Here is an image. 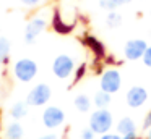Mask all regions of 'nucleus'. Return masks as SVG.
<instances>
[{
  "label": "nucleus",
  "instance_id": "nucleus-1",
  "mask_svg": "<svg viewBox=\"0 0 151 139\" xmlns=\"http://www.w3.org/2000/svg\"><path fill=\"white\" fill-rule=\"evenodd\" d=\"M112 125H114V116L107 108H96L89 115V128L99 136L111 133Z\"/></svg>",
  "mask_w": 151,
  "mask_h": 139
},
{
  "label": "nucleus",
  "instance_id": "nucleus-2",
  "mask_svg": "<svg viewBox=\"0 0 151 139\" xmlns=\"http://www.w3.org/2000/svg\"><path fill=\"white\" fill-rule=\"evenodd\" d=\"M39 66L33 58H18L13 65V76L20 83H31L37 76Z\"/></svg>",
  "mask_w": 151,
  "mask_h": 139
},
{
  "label": "nucleus",
  "instance_id": "nucleus-3",
  "mask_svg": "<svg viewBox=\"0 0 151 139\" xmlns=\"http://www.w3.org/2000/svg\"><path fill=\"white\" fill-rule=\"evenodd\" d=\"M75 68H76L75 58L67 55V53L57 55L52 61V73H54V76L59 78V79H67V78H70L75 73Z\"/></svg>",
  "mask_w": 151,
  "mask_h": 139
},
{
  "label": "nucleus",
  "instance_id": "nucleus-4",
  "mask_svg": "<svg viewBox=\"0 0 151 139\" xmlns=\"http://www.w3.org/2000/svg\"><path fill=\"white\" fill-rule=\"evenodd\" d=\"M47 16L44 13H39V15L33 16V18L28 21L26 28H24V42L26 44H34L37 39V36L42 34L44 29L47 28Z\"/></svg>",
  "mask_w": 151,
  "mask_h": 139
},
{
  "label": "nucleus",
  "instance_id": "nucleus-5",
  "mask_svg": "<svg viewBox=\"0 0 151 139\" xmlns=\"http://www.w3.org/2000/svg\"><path fill=\"white\" fill-rule=\"evenodd\" d=\"M120 86H122V74L119 70H115V68H107L106 71H102L101 79H99V87H101V91L109 92L112 96V94L119 92Z\"/></svg>",
  "mask_w": 151,
  "mask_h": 139
},
{
  "label": "nucleus",
  "instance_id": "nucleus-6",
  "mask_svg": "<svg viewBox=\"0 0 151 139\" xmlns=\"http://www.w3.org/2000/svg\"><path fill=\"white\" fill-rule=\"evenodd\" d=\"M50 97H52V89H50V86L46 83H39L28 92L26 103L31 107H42L50 100Z\"/></svg>",
  "mask_w": 151,
  "mask_h": 139
},
{
  "label": "nucleus",
  "instance_id": "nucleus-7",
  "mask_svg": "<svg viewBox=\"0 0 151 139\" xmlns=\"http://www.w3.org/2000/svg\"><path fill=\"white\" fill-rule=\"evenodd\" d=\"M42 123L49 129L60 128L65 123V112L57 105H47L42 112Z\"/></svg>",
  "mask_w": 151,
  "mask_h": 139
},
{
  "label": "nucleus",
  "instance_id": "nucleus-8",
  "mask_svg": "<svg viewBox=\"0 0 151 139\" xmlns=\"http://www.w3.org/2000/svg\"><path fill=\"white\" fill-rule=\"evenodd\" d=\"M146 48H148L146 41H143V39H130L124 45V57L130 61L141 60Z\"/></svg>",
  "mask_w": 151,
  "mask_h": 139
},
{
  "label": "nucleus",
  "instance_id": "nucleus-9",
  "mask_svg": "<svg viewBox=\"0 0 151 139\" xmlns=\"http://www.w3.org/2000/svg\"><path fill=\"white\" fill-rule=\"evenodd\" d=\"M148 100V91L143 86H132L125 94V102L132 108H140Z\"/></svg>",
  "mask_w": 151,
  "mask_h": 139
},
{
  "label": "nucleus",
  "instance_id": "nucleus-10",
  "mask_svg": "<svg viewBox=\"0 0 151 139\" xmlns=\"http://www.w3.org/2000/svg\"><path fill=\"white\" fill-rule=\"evenodd\" d=\"M83 44L88 47V50L91 52L93 55H94L96 58H104L106 55V47H104V44H102L101 41H99L98 37H94V36H89V34H86L85 37H83Z\"/></svg>",
  "mask_w": 151,
  "mask_h": 139
},
{
  "label": "nucleus",
  "instance_id": "nucleus-11",
  "mask_svg": "<svg viewBox=\"0 0 151 139\" xmlns=\"http://www.w3.org/2000/svg\"><path fill=\"white\" fill-rule=\"evenodd\" d=\"M50 26H52V29L55 32H59V34H70V32L73 31V24L72 23H67L65 19H63V16L60 15L59 10H55V11L52 13Z\"/></svg>",
  "mask_w": 151,
  "mask_h": 139
},
{
  "label": "nucleus",
  "instance_id": "nucleus-12",
  "mask_svg": "<svg viewBox=\"0 0 151 139\" xmlns=\"http://www.w3.org/2000/svg\"><path fill=\"white\" fill-rule=\"evenodd\" d=\"M117 133L120 136H127V134H135L137 133V125L130 116H124L119 120L117 123Z\"/></svg>",
  "mask_w": 151,
  "mask_h": 139
},
{
  "label": "nucleus",
  "instance_id": "nucleus-13",
  "mask_svg": "<svg viewBox=\"0 0 151 139\" xmlns=\"http://www.w3.org/2000/svg\"><path fill=\"white\" fill-rule=\"evenodd\" d=\"M24 138V128L21 123L12 121L5 128V139H23Z\"/></svg>",
  "mask_w": 151,
  "mask_h": 139
},
{
  "label": "nucleus",
  "instance_id": "nucleus-14",
  "mask_svg": "<svg viewBox=\"0 0 151 139\" xmlns=\"http://www.w3.org/2000/svg\"><path fill=\"white\" fill-rule=\"evenodd\" d=\"M111 100H112L111 94L99 89L98 92L94 94V97H93V105H94L96 108H107V107L111 105Z\"/></svg>",
  "mask_w": 151,
  "mask_h": 139
},
{
  "label": "nucleus",
  "instance_id": "nucleus-15",
  "mask_svg": "<svg viewBox=\"0 0 151 139\" xmlns=\"http://www.w3.org/2000/svg\"><path fill=\"white\" fill-rule=\"evenodd\" d=\"M73 105H75V108L78 110V112L88 113L89 110H91V107H93V100L89 99L86 94H80V96L75 97V100H73Z\"/></svg>",
  "mask_w": 151,
  "mask_h": 139
},
{
  "label": "nucleus",
  "instance_id": "nucleus-16",
  "mask_svg": "<svg viewBox=\"0 0 151 139\" xmlns=\"http://www.w3.org/2000/svg\"><path fill=\"white\" fill-rule=\"evenodd\" d=\"M26 115H28V103L26 102H17V103H13V105H12L10 116L15 120V121L24 118Z\"/></svg>",
  "mask_w": 151,
  "mask_h": 139
},
{
  "label": "nucleus",
  "instance_id": "nucleus-17",
  "mask_svg": "<svg viewBox=\"0 0 151 139\" xmlns=\"http://www.w3.org/2000/svg\"><path fill=\"white\" fill-rule=\"evenodd\" d=\"M106 24L111 29H117L122 24V15L119 11H115V10L107 11V15H106Z\"/></svg>",
  "mask_w": 151,
  "mask_h": 139
},
{
  "label": "nucleus",
  "instance_id": "nucleus-18",
  "mask_svg": "<svg viewBox=\"0 0 151 139\" xmlns=\"http://www.w3.org/2000/svg\"><path fill=\"white\" fill-rule=\"evenodd\" d=\"M10 41L7 37H0V66L5 65L8 61V57H10Z\"/></svg>",
  "mask_w": 151,
  "mask_h": 139
},
{
  "label": "nucleus",
  "instance_id": "nucleus-19",
  "mask_svg": "<svg viewBox=\"0 0 151 139\" xmlns=\"http://www.w3.org/2000/svg\"><path fill=\"white\" fill-rule=\"evenodd\" d=\"M86 73H88V65L86 63L78 65V66L75 68V73H73V83H80V81L86 76Z\"/></svg>",
  "mask_w": 151,
  "mask_h": 139
},
{
  "label": "nucleus",
  "instance_id": "nucleus-20",
  "mask_svg": "<svg viewBox=\"0 0 151 139\" xmlns=\"http://www.w3.org/2000/svg\"><path fill=\"white\" fill-rule=\"evenodd\" d=\"M141 60H143L145 66L151 68V45H148V48H146V52H145V55H143Z\"/></svg>",
  "mask_w": 151,
  "mask_h": 139
},
{
  "label": "nucleus",
  "instance_id": "nucleus-21",
  "mask_svg": "<svg viewBox=\"0 0 151 139\" xmlns=\"http://www.w3.org/2000/svg\"><path fill=\"white\" fill-rule=\"evenodd\" d=\"M94 138H96V133L93 131L89 126H88V128H85V129L81 131V139H94Z\"/></svg>",
  "mask_w": 151,
  "mask_h": 139
},
{
  "label": "nucleus",
  "instance_id": "nucleus-22",
  "mask_svg": "<svg viewBox=\"0 0 151 139\" xmlns=\"http://www.w3.org/2000/svg\"><path fill=\"white\" fill-rule=\"evenodd\" d=\"M21 5L24 6H29V8H34V6H39L42 3V0H20Z\"/></svg>",
  "mask_w": 151,
  "mask_h": 139
},
{
  "label": "nucleus",
  "instance_id": "nucleus-23",
  "mask_svg": "<svg viewBox=\"0 0 151 139\" xmlns=\"http://www.w3.org/2000/svg\"><path fill=\"white\" fill-rule=\"evenodd\" d=\"M132 0H111V6H112V10H115V8H119V6H124V5H128Z\"/></svg>",
  "mask_w": 151,
  "mask_h": 139
},
{
  "label": "nucleus",
  "instance_id": "nucleus-24",
  "mask_svg": "<svg viewBox=\"0 0 151 139\" xmlns=\"http://www.w3.org/2000/svg\"><path fill=\"white\" fill-rule=\"evenodd\" d=\"M99 139H122V136L119 134V133H106V134H102Z\"/></svg>",
  "mask_w": 151,
  "mask_h": 139
},
{
  "label": "nucleus",
  "instance_id": "nucleus-25",
  "mask_svg": "<svg viewBox=\"0 0 151 139\" xmlns=\"http://www.w3.org/2000/svg\"><path fill=\"white\" fill-rule=\"evenodd\" d=\"M99 8L111 11V10H112V6H111V0H99Z\"/></svg>",
  "mask_w": 151,
  "mask_h": 139
},
{
  "label": "nucleus",
  "instance_id": "nucleus-26",
  "mask_svg": "<svg viewBox=\"0 0 151 139\" xmlns=\"http://www.w3.org/2000/svg\"><path fill=\"white\" fill-rule=\"evenodd\" d=\"M143 128L145 129H148V128H151V110L146 113V116H145V121H143Z\"/></svg>",
  "mask_w": 151,
  "mask_h": 139
},
{
  "label": "nucleus",
  "instance_id": "nucleus-27",
  "mask_svg": "<svg viewBox=\"0 0 151 139\" xmlns=\"http://www.w3.org/2000/svg\"><path fill=\"white\" fill-rule=\"evenodd\" d=\"M37 139H59V138H57V134H54V133H49V134H42Z\"/></svg>",
  "mask_w": 151,
  "mask_h": 139
},
{
  "label": "nucleus",
  "instance_id": "nucleus-28",
  "mask_svg": "<svg viewBox=\"0 0 151 139\" xmlns=\"http://www.w3.org/2000/svg\"><path fill=\"white\" fill-rule=\"evenodd\" d=\"M104 61H106L107 65H114V63H115V58L112 57V55H106V57H104Z\"/></svg>",
  "mask_w": 151,
  "mask_h": 139
},
{
  "label": "nucleus",
  "instance_id": "nucleus-29",
  "mask_svg": "<svg viewBox=\"0 0 151 139\" xmlns=\"http://www.w3.org/2000/svg\"><path fill=\"white\" fill-rule=\"evenodd\" d=\"M145 139H151V128L146 129V136H145Z\"/></svg>",
  "mask_w": 151,
  "mask_h": 139
},
{
  "label": "nucleus",
  "instance_id": "nucleus-30",
  "mask_svg": "<svg viewBox=\"0 0 151 139\" xmlns=\"http://www.w3.org/2000/svg\"><path fill=\"white\" fill-rule=\"evenodd\" d=\"M150 18H151V10H150Z\"/></svg>",
  "mask_w": 151,
  "mask_h": 139
},
{
  "label": "nucleus",
  "instance_id": "nucleus-31",
  "mask_svg": "<svg viewBox=\"0 0 151 139\" xmlns=\"http://www.w3.org/2000/svg\"><path fill=\"white\" fill-rule=\"evenodd\" d=\"M137 139H141V138H137Z\"/></svg>",
  "mask_w": 151,
  "mask_h": 139
}]
</instances>
